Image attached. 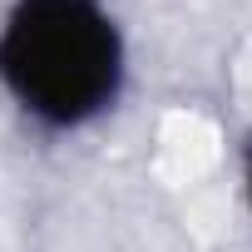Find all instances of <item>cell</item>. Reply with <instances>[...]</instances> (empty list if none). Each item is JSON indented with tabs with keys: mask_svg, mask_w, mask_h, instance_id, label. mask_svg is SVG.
Segmentation results:
<instances>
[{
	"mask_svg": "<svg viewBox=\"0 0 252 252\" xmlns=\"http://www.w3.org/2000/svg\"><path fill=\"white\" fill-rule=\"evenodd\" d=\"M242 183H247V208H252V144H247V158H242Z\"/></svg>",
	"mask_w": 252,
	"mask_h": 252,
	"instance_id": "obj_2",
	"label": "cell"
},
{
	"mask_svg": "<svg viewBox=\"0 0 252 252\" xmlns=\"http://www.w3.org/2000/svg\"><path fill=\"white\" fill-rule=\"evenodd\" d=\"M124 74V30L104 0H10L0 15V89L45 134L104 119Z\"/></svg>",
	"mask_w": 252,
	"mask_h": 252,
	"instance_id": "obj_1",
	"label": "cell"
}]
</instances>
